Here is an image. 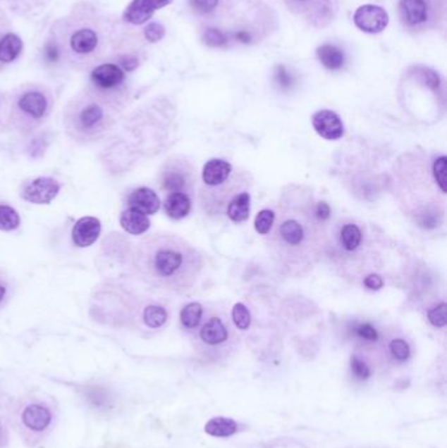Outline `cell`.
Returning <instances> with one entry per match:
<instances>
[{
	"instance_id": "1",
	"label": "cell",
	"mask_w": 447,
	"mask_h": 448,
	"mask_svg": "<svg viewBox=\"0 0 447 448\" xmlns=\"http://www.w3.org/2000/svg\"><path fill=\"white\" fill-rule=\"evenodd\" d=\"M118 30V24L106 12L82 4L51 27L44 59L50 65L66 62L78 70L96 67L117 51L121 41Z\"/></svg>"
},
{
	"instance_id": "2",
	"label": "cell",
	"mask_w": 447,
	"mask_h": 448,
	"mask_svg": "<svg viewBox=\"0 0 447 448\" xmlns=\"http://www.w3.org/2000/svg\"><path fill=\"white\" fill-rule=\"evenodd\" d=\"M204 268L201 253L175 235L143 239L133 254V269L151 287L187 292L196 286Z\"/></svg>"
},
{
	"instance_id": "3",
	"label": "cell",
	"mask_w": 447,
	"mask_h": 448,
	"mask_svg": "<svg viewBox=\"0 0 447 448\" xmlns=\"http://www.w3.org/2000/svg\"><path fill=\"white\" fill-rule=\"evenodd\" d=\"M320 223L312 197L295 192L281 204L268 235L273 254L285 269L302 273L314 263L322 245Z\"/></svg>"
},
{
	"instance_id": "4",
	"label": "cell",
	"mask_w": 447,
	"mask_h": 448,
	"mask_svg": "<svg viewBox=\"0 0 447 448\" xmlns=\"http://www.w3.org/2000/svg\"><path fill=\"white\" fill-rule=\"evenodd\" d=\"M125 87L105 89L90 83L63 111V126L71 139L91 143L104 138L117 123L126 105Z\"/></svg>"
},
{
	"instance_id": "5",
	"label": "cell",
	"mask_w": 447,
	"mask_h": 448,
	"mask_svg": "<svg viewBox=\"0 0 447 448\" xmlns=\"http://www.w3.org/2000/svg\"><path fill=\"white\" fill-rule=\"evenodd\" d=\"M53 94L41 85H24L0 96V123L6 129L29 132L35 130L53 108Z\"/></svg>"
},
{
	"instance_id": "6",
	"label": "cell",
	"mask_w": 447,
	"mask_h": 448,
	"mask_svg": "<svg viewBox=\"0 0 447 448\" xmlns=\"http://www.w3.org/2000/svg\"><path fill=\"white\" fill-rule=\"evenodd\" d=\"M443 15V0H400L399 18L403 27L412 32L436 28Z\"/></svg>"
},
{
	"instance_id": "7",
	"label": "cell",
	"mask_w": 447,
	"mask_h": 448,
	"mask_svg": "<svg viewBox=\"0 0 447 448\" xmlns=\"http://www.w3.org/2000/svg\"><path fill=\"white\" fill-rule=\"evenodd\" d=\"M286 7L311 27L326 28L340 8V0H283Z\"/></svg>"
},
{
	"instance_id": "8",
	"label": "cell",
	"mask_w": 447,
	"mask_h": 448,
	"mask_svg": "<svg viewBox=\"0 0 447 448\" xmlns=\"http://www.w3.org/2000/svg\"><path fill=\"white\" fill-rule=\"evenodd\" d=\"M195 175L193 168L187 160H168L160 173V185L161 189L171 193H189L193 190Z\"/></svg>"
},
{
	"instance_id": "9",
	"label": "cell",
	"mask_w": 447,
	"mask_h": 448,
	"mask_svg": "<svg viewBox=\"0 0 447 448\" xmlns=\"http://www.w3.org/2000/svg\"><path fill=\"white\" fill-rule=\"evenodd\" d=\"M354 24L365 33H381L387 28L390 16L387 11L374 4H365L355 11L353 16Z\"/></svg>"
},
{
	"instance_id": "10",
	"label": "cell",
	"mask_w": 447,
	"mask_h": 448,
	"mask_svg": "<svg viewBox=\"0 0 447 448\" xmlns=\"http://www.w3.org/2000/svg\"><path fill=\"white\" fill-rule=\"evenodd\" d=\"M59 190L61 185L54 178H38L25 185L21 196L30 204L47 205L58 196Z\"/></svg>"
},
{
	"instance_id": "11",
	"label": "cell",
	"mask_w": 447,
	"mask_h": 448,
	"mask_svg": "<svg viewBox=\"0 0 447 448\" xmlns=\"http://www.w3.org/2000/svg\"><path fill=\"white\" fill-rule=\"evenodd\" d=\"M172 0H133L123 12V20L133 25L147 23L155 11L171 4Z\"/></svg>"
},
{
	"instance_id": "12",
	"label": "cell",
	"mask_w": 447,
	"mask_h": 448,
	"mask_svg": "<svg viewBox=\"0 0 447 448\" xmlns=\"http://www.w3.org/2000/svg\"><path fill=\"white\" fill-rule=\"evenodd\" d=\"M200 325V338L206 345H222L230 338L228 323H226L224 318L218 315V311L216 315L209 316L205 321H201Z\"/></svg>"
},
{
	"instance_id": "13",
	"label": "cell",
	"mask_w": 447,
	"mask_h": 448,
	"mask_svg": "<svg viewBox=\"0 0 447 448\" xmlns=\"http://www.w3.org/2000/svg\"><path fill=\"white\" fill-rule=\"evenodd\" d=\"M126 75L123 68L116 63L97 65L91 73V83L105 89L125 87Z\"/></svg>"
},
{
	"instance_id": "14",
	"label": "cell",
	"mask_w": 447,
	"mask_h": 448,
	"mask_svg": "<svg viewBox=\"0 0 447 448\" xmlns=\"http://www.w3.org/2000/svg\"><path fill=\"white\" fill-rule=\"evenodd\" d=\"M312 125L317 134L326 140L340 139L344 135L341 118L332 111H319L312 117Z\"/></svg>"
},
{
	"instance_id": "15",
	"label": "cell",
	"mask_w": 447,
	"mask_h": 448,
	"mask_svg": "<svg viewBox=\"0 0 447 448\" xmlns=\"http://www.w3.org/2000/svg\"><path fill=\"white\" fill-rule=\"evenodd\" d=\"M102 232V223L94 216H84L79 219L73 230V242L80 248L91 247L96 243Z\"/></svg>"
},
{
	"instance_id": "16",
	"label": "cell",
	"mask_w": 447,
	"mask_h": 448,
	"mask_svg": "<svg viewBox=\"0 0 447 448\" xmlns=\"http://www.w3.org/2000/svg\"><path fill=\"white\" fill-rule=\"evenodd\" d=\"M233 173V166L228 161L221 159L210 160L206 163L202 170L204 187H219L226 181H228Z\"/></svg>"
},
{
	"instance_id": "17",
	"label": "cell",
	"mask_w": 447,
	"mask_h": 448,
	"mask_svg": "<svg viewBox=\"0 0 447 448\" xmlns=\"http://www.w3.org/2000/svg\"><path fill=\"white\" fill-rule=\"evenodd\" d=\"M128 204L133 209H137L138 211L146 215L155 214L160 209L158 194L149 187L135 189L128 198Z\"/></svg>"
},
{
	"instance_id": "18",
	"label": "cell",
	"mask_w": 447,
	"mask_h": 448,
	"mask_svg": "<svg viewBox=\"0 0 447 448\" xmlns=\"http://www.w3.org/2000/svg\"><path fill=\"white\" fill-rule=\"evenodd\" d=\"M120 224L128 234L142 235L149 230V219L147 215L140 213L137 209L129 207L122 213Z\"/></svg>"
},
{
	"instance_id": "19",
	"label": "cell",
	"mask_w": 447,
	"mask_h": 448,
	"mask_svg": "<svg viewBox=\"0 0 447 448\" xmlns=\"http://www.w3.org/2000/svg\"><path fill=\"white\" fill-rule=\"evenodd\" d=\"M23 422L28 429L44 431L51 422V413L42 405H29L23 413Z\"/></svg>"
},
{
	"instance_id": "20",
	"label": "cell",
	"mask_w": 447,
	"mask_h": 448,
	"mask_svg": "<svg viewBox=\"0 0 447 448\" xmlns=\"http://www.w3.org/2000/svg\"><path fill=\"white\" fill-rule=\"evenodd\" d=\"M190 209L192 201L190 197L185 193H171L164 201L166 214L175 220L185 218L190 213Z\"/></svg>"
},
{
	"instance_id": "21",
	"label": "cell",
	"mask_w": 447,
	"mask_h": 448,
	"mask_svg": "<svg viewBox=\"0 0 447 448\" xmlns=\"http://www.w3.org/2000/svg\"><path fill=\"white\" fill-rule=\"evenodd\" d=\"M337 237H338V245L343 248V251L352 253L362 245L364 234L357 224L346 223L340 227Z\"/></svg>"
},
{
	"instance_id": "22",
	"label": "cell",
	"mask_w": 447,
	"mask_h": 448,
	"mask_svg": "<svg viewBox=\"0 0 447 448\" xmlns=\"http://www.w3.org/2000/svg\"><path fill=\"white\" fill-rule=\"evenodd\" d=\"M251 196L248 192H240L227 205V216L233 223H243L250 218Z\"/></svg>"
},
{
	"instance_id": "23",
	"label": "cell",
	"mask_w": 447,
	"mask_h": 448,
	"mask_svg": "<svg viewBox=\"0 0 447 448\" xmlns=\"http://www.w3.org/2000/svg\"><path fill=\"white\" fill-rule=\"evenodd\" d=\"M317 54L322 65L326 67L328 70L337 71V70H341L344 67V51L336 45H331V44L322 45V46L317 47Z\"/></svg>"
},
{
	"instance_id": "24",
	"label": "cell",
	"mask_w": 447,
	"mask_h": 448,
	"mask_svg": "<svg viewBox=\"0 0 447 448\" xmlns=\"http://www.w3.org/2000/svg\"><path fill=\"white\" fill-rule=\"evenodd\" d=\"M23 51V41L21 38L10 32L0 41V65L12 63L18 59V56Z\"/></svg>"
},
{
	"instance_id": "25",
	"label": "cell",
	"mask_w": 447,
	"mask_h": 448,
	"mask_svg": "<svg viewBox=\"0 0 447 448\" xmlns=\"http://www.w3.org/2000/svg\"><path fill=\"white\" fill-rule=\"evenodd\" d=\"M205 431L212 437L227 438L238 431V423L227 417H215L206 423Z\"/></svg>"
},
{
	"instance_id": "26",
	"label": "cell",
	"mask_w": 447,
	"mask_h": 448,
	"mask_svg": "<svg viewBox=\"0 0 447 448\" xmlns=\"http://www.w3.org/2000/svg\"><path fill=\"white\" fill-rule=\"evenodd\" d=\"M190 8L201 18H215L219 11H223L227 0H189Z\"/></svg>"
},
{
	"instance_id": "27",
	"label": "cell",
	"mask_w": 447,
	"mask_h": 448,
	"mask_svg": "<svg viewBox=\"0 0 447 448\" xmlns=\"http://www.w3.org/2000/svg\"><path fill=\"white\" fill-rule=\"evenodd\" d=\"M142 318L147 327L158 329L167 323L168 313L166 309L161 306L149 304L142 311Z\"/></svg>"
},
{
	"instance_id": "28",
	"label": "cell",
	"mask_w": 447,
	"mask_h": 448,
	"mask_svg": "<svg viewBox=\"0 0 447 448\" xmlns=\"http://www.w3.org/2000/svg\"><path fill=\"white\" fill-rule=\"evenodd\" d=\"M204 318V309L200 303H189L181 309L180 320L181 324L187 329H196Z\"/></svg>"
},
{
	"instance_id": "29",
	"label": "cell",
	"mask_w": 447,
	"mask_h": 448,
	"mask_svg": "<svg viewBox=\"0 0 447 448\" xmlns=\"http://www.w3.org/2000/svg\"><path fill=\"white\" fill-rule=\"evenodd\" d=\"M11 10L20 15L35 13L37 11L44 10L49 0H3Z\"/></svg>"
},
{
	"instance_id": "30",
	"label": "cell",
	"mask_w": 447,
	"mask_h": 448,
	"mask_svg": "<svg viewBox=\"0 0 447 448\" xmlns=\"http://www.w3.org/2000/svg\"><path fill=\"white\" fill-rule=\"evenodd\" d=\"M20 216L10 206L0 205V230L12 231L19 227Z\"/></svg>"
},
{
	"instance_id": "31",
	"label": "cell",
	"mask_w": 447,
	"mask_h": 448,
	"mask_svg": "<svg viewBox=\"0 0 447 448\" xmlns=\"http://www.w3.org/2000/svg\"><path fill=\"white\" fill-rule=\"evenodd\" d=\"M276 214L271 210H261L259 214L256 215L255 219V230L260 235H268L271 232V227L274 223Z\"/></svg>"
},
{
	"instance_id": "32",
	"label": "cell",
	"mask_w": 447,
	"mask_h": 448,
	"mask_svg": "<svg viewBox=\"0 0 447 448\" xmlns=\"http://www.w3.org/2000/svg\"><path fill=\"white\" fill-rule=\"evenodd\" d=\"M202 38H204L206 45L212 47L224 46L228 42L227 33H224L223 30L215 28V27H207L204 30Z\"/></svg>"
},
{
	"instance_id": "33",
	"label": "cell",
	"mask_w": 447,
	"mask_h": 448,
	"mask_svg": "<svg viewBox=\"0 0 447 448\" xmlns=\"http://www.w3.org/2000/svg\"><path fill=\"white\" fill-rule=\"evenodd\" d=\"M233 320L235 327L240 330H247L251 325V313L243 303L233 306Z\"/></svg>"
},
{
	"instance_id": "34",
	"label": "cell",
	"mask_w": 447,
	"mask_h": 448,
	"mask_svg": "<svg viewBox=\"0 0 447 448\" xmlns=\"http://www.w3.org/2000/svg\"><path fill=\"white\" fill-rule=\"evenodd\" d=\"M446 156H441L438 158L434 164H433V173L434 178L437 181L438 187L441 189V192L445 194L446 193Z\"/></svg>"
},
{
	"instance_id": "35",
	"label": "cell",
	"mask_w": 447,
	"mask_h": 448,
	"mask_svg": "<svg viewBox=\"0 0 447 448\" xmlns=\"http://www.w3.org/2000/svg\"><path fill=\"white\" fill-rule=\"evenodd\" d=\"M390 351L395 359L407 361L410 358V347L405 340L395 338L390 342Z\"/></svg>"
},
{
	"instance_id": "36",
	"label": "cell",
	"mask_w": 447,
	"mask_h": 448,
	"mask_svg": "<svg viewBox=\"0 0 447 448\" xmlns=\"http://www.w3.org/2000/svg\"><path fill=\"white\" fill-rule=\"evenodd\" d=\"M350 368H352V373H354V376L357 379H360V380H366V379H369L372 376L370 367L357 355H353L352 359H350Z\"/></svg>"
},
{
	"instance_id": "37",
	"label": "cell",
	"mask_w": 447,
	"mask_h": 448,
	"mask_svg": "<svg viewBox=\"0 0 447 448\" xmlns=\"http://www.w3.org/2000/svg\"><path fill=\"white\" fill-rule=\"evenodd\" d=\"M428 318L433 327L443 328L446 325V304L442 303L436 309H430L428 312Z\"/></svg>"
},
{
	"instance_id": "38",
	"label": "cell",
	"mask_w": 447,
	"mask_h": 448,
	"mask_svg": "<svg viewBox=\"0 0 447 448\" xmlns=\"http://www.w3.org/2000/svg\"><path fill=\"white\" fill-rule=\"evenodd\" d=\"M166 35V29L159 23H149L145 28V37L149 42H159Z\"/></svg>"
},
{
	"instance_id": "39",
	"label": "cell",
	"mask_w": 447,
	"mask_h": 448,
	"mask_svg": "<svg viewBox=\"0 0 447 448\" xmlns=\"http://www.w3.org/2000/svg\"><path fill=\"white\" fill-rule=\"evenodd\" d=\"M355 335L366 340V341H370V342H375L378 341L379 335H378V330L369 323H364V324H360L358 327L355 328Z\"/></svg>"
},
{
	"instance_id": "40",
	"label": "cell",
	"mask_w": 447,
	"mask_h": 448,
	"mask_svg": "<svg viewBox=\"0 0 447 448\" xmlns=\"http://www.w3.org/2000/svg\"><path fill=\"white\" fill-rule=\"evenodd\" d=\"M276 80L282 88H290L291 85H293V77H291L289 71L283 66L277 67V70H276Z\"/></svg>"
},
{
	"instance_id": "41",
	"label": "cell",
	"mask_w": 447,
	"mask_h": 448,
	"mask_svg": "<svg viewBox=\"0 0 447 448\" xmlns=\"http://www.w3.org/2000/svg\"><path fill=\"white\" fill-rule=\"evenodd\" d=\"M364 285L367 289L379 290L383 287V280L379 275L370 274V275L365 277Z\"/></svg>"
},
{
	"instance_id": "42",
	"label": "cell",
	"mask_w": 447,
	"mask_h": 448,
	"mask_svg": "<svg viewBox=\"0 0 447 448\" xmlns=\"http://www.w3.org/2000/svg\"><path fill=\"white\" fill-rule=\"evenodd\" d=\"M315 214H317L319 220L326 222L331 216V209L326 202H319L317 205H315Z\"/></svg>"
},
{
	"instance_id": "43",
	"label": "cell",
	"mask_w": 447,
	"mask_h": 448,
	"mask_svg": "<svg viewBox=\"0 0 447 448\" xmlns=\"http://www.w3.org/2000/svg\"><path fill=\"white\" fill-rule=\"evenodd\" d=\"M11 30L10 20L6 16V13L0 8V41L6 35H8Z\"/></svg>"
}]
</instances>
